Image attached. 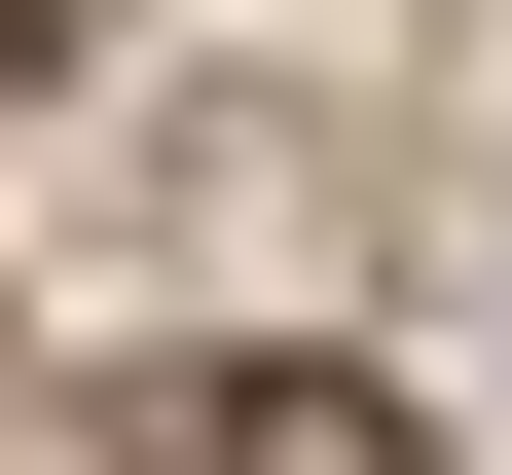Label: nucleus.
Wrapping results in <instances>:
<instances>
[{"label": "nucleus", "mask_w": 512, "mask_h": 475, "mask_svg": "<svg viewBox=\"0 0 512 475\" xmlns=\"http://www.w3.org/2000/svg\"><path fill=\"white\" fill-rule=\"evenodd\" d=\"M110 475H403V402H330V366H147Z\"/></svg>", "instance_id": "obj_1"}]
</instances>
